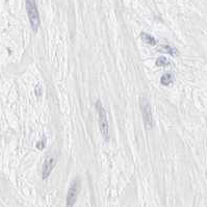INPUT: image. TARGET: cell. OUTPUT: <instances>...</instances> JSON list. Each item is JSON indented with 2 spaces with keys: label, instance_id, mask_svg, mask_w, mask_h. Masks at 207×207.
Returning a JSON list of instances; mask_svg holds the SVG:
<instances>
[{
  "label": "cell",
  "instance_id": "obj_1",
  "mask_svg": "<svg viewBox=\"0 0 207 207\" xmlns=\"http://www.w3.org/2000/svg\"><path fill=\"white\" fill-rule=\"evenodd\" d=\"M26 12H27L28 20L30 23L31 29L33 32H38L39 28L41 26V19L39 14L38 7H36V0H25Z\"/></svg>",
  "mask_w": 207,
  "mask_h": 207
},
{
  "label": "cell",
  "instance_id": "obj_2",
  "mask_svg": "<svg viewBox=\"0 0 207 207\" xmlns=\"http://www.w3.org/2000/svg\"><path fill=\"white\" fill-rule=\"evenodd\" d=\"M96 109L98 113V122H99V128H100V132L102 134V137L104 138L105 142L109 141V126L108 121H107V114L104 109L102 102L100 100H97L96 102Z\"/></svg>",
  "mask_w": 207,
  "mask_h": 207
},
{
  "label": "cell",
  "instance_id": "obj_3",
  "mask_svg": "<svg viewBox=\"0 0 207 207\" xmlns=\"http://www.w3.org/2000/svg\"><path fill=\"white\" fill-rule=\"evenodd\" d=\"M140 107L141 111H142L144 125H145L146 129H152L154 127V120H153L152 109H151L149 100L146 97L140 98Z\"/></svg>",
  "mask_w": 207,
  "mask_h": 207
},
{
  "label": "cell",
  "instance_id": "obj_4",
  "mask_svg": "<svg viewBox=\"0 0 207 207\" xmlns=\"http://www.w3.org/2000/svg\"><path fill=\"white\" fill-rule=\"evenodd\" d=\"M80 191V181L79 178H75L70 184V187L68 189V194H67V206L71 207L75 204V202L77 200V197H78Z\"/></svg>",
  "mask_w": 207,
  "mask_h": 207
},
{
  "label": "cell",
  "instance_id": "obj_5",
  "mask_svg": "<svg viewBox=\"0 0 207 207\" xmlns=\"http://www.w3.org/2000/svg\"><path fill=\"white\" fill-rule=\"evenodd\" d=\"M56 162H57V157L55 155H49V156L46 157L43 165V170H42V177L44 180H46L50 176L51 172H52L53 168L55 167Z\"/></svg>",
  "mask_w": 207,
  "mask_h": 207
},
{
  "label": "cell",
  "instance_id": "obj_6",
  "mask_svg": "<svg viewBox=\"0 0 207 207\" xmlns=\"http://www.w3.org/2000/svg\"><path fill=\"white\" fill-rule=\"evenodd\" d=\"M158 51H159V52L169 53V54H171L172 56L178 55V51H177L176 48L172 47V46H170V45H161L159 48H158Z\"/></svg>",
  "mask_w": 207,
  "mask_h": 207
},
{
  "label": "cell",
  "instance_id": "obj_7",
  "mask_svg": "<svg viewBox=\"0 0 207 207\" xmlns=\"http://www.w3.org/2000/svg\"><path fill=\"white\" fill-rule=\"evenodd\" d=\"M141 38H142L143 42L146 43V44H148V45L155 46V45H156V43H157L154 36H152L151 35H148V33H146V32H142V33H141Z\"/></svg>",
  "mask_w": 207,
  "mask_h": 207
},
{
  "label": "cell",
  "instance_id": "obj_8",
  "mask_svg": "<svg viewBox=\"0 0 207 207\" xmlns=\"http://www.w3.org/2000/svg\"><path fill=\"white\" fill-rule=\"evenodd\" d=\"M173 81H174V76H173L171 73H165V74H164L161 76V78H160V83L162 86H170Z\"/></svg>",
  "mask_w": 207,
  "mask_h": 207
},
{
  "label": "cell",
  "instance_id": "obj_9",
  "mask_svg": "<svg viewBox=\"0 0 207 207\" xmlns=\"http://www.w3.org/2000/svg\"><path fill=\"white\" fill-rule=\"evenodd\" d=\"M155 65H156L157 67H165V66L170 65V62H169V59H168L167 57L160 56V57L157 58V60H156V63H155Z\"/></svg>",
  "mask_w": 207,
  "mask_h": 207
},
{
  "label": "cell",
  "instance_id": "obj_10",
  "mask_svg": "<svg viewBox=\"0 0 207 207\" xmlns=\"http://www.w3.org/2000/svg\"><path fill=\"white\" fill-rule=\"evenodd\" d=\"M45 147H46V137H45V136H43L42 140L39 141V142L36 143V149H38V150H43Z\"/></svg>",
  "mask_w": 207,
  "mask_h": 207
},
{
  "label": "cell",
  "instance_id": "obj_11",
  "mask_svg": "<svg viewBox=\"0 0 207 207\" xmlns=\"http://www.w3.org/2000/svg\"><path fill=\"white\" fill-rule=\"evenodd\" d=\"M35 92H36V97H40L41 95H42V89H41V86H40V84H36Z\"/></svg>",
  "mask_w": 207,
  "mask_h": 207
}]
</instances>
